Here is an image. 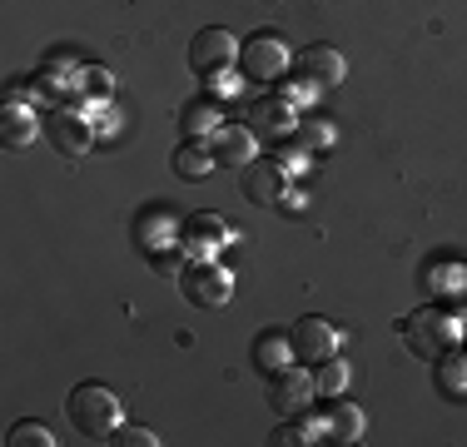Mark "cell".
I'll list each match as a JSON object with an SVG mask.
<instances>
[{
	"mask_svg": "<svg viewBox=\"0 0 467 447\" xmlns=\"http://www.w3.org/2000/svg\"><path fill=\"white\" fill-rule=\"evenodd\" d=\"M85 80H90L95 95H109V89H115V75H105V70H85Z\"/></svg>",
	"mask_w": 467,
	"mask_h": 447,
	"instance_id": "30",
	"label": "cell"
},
{
	"mask_svg": "<svg viewBox=\"0 0 467 447\" xmlns=\"http://www.w3.org/2000/svg\"><path fill=\"white\" fill-rule=\"evenodd\" d=\"M36 134H40V115H36V105H5L0 109V144L5 150H30L36 144Z\"/></svg>",
	"mask_w": 467,
	"mask_h": 447,
	"instance_id": "12",
	"label": "cell"
},
{
	"mask_svg": "<svg viewBox=\"0 0 467 447\" xmlns=\"http://www.w3.org/2000/svg\"><path fill=\"white\" fill-rule=\"evenodd\" d=\"M140 244L144 249H164V244H180V224H174L164 209H154V214L140 219Z\"/></svg>",
	"mask_w": 467,
	"mask_h": 447,
	"instance_id": "19",
	"label": "cell"
},
{
	"mask_svg": "<svg viewBox=\"0 0 467 447\" xmlns=\"http://www.w3.org/2000/svg\"><path fill=\"white\" fill-rule=\"evenodd\" d=\"M458 338H462V323L438 304H428V308L403 318V343L413 358H442L448 348H458Z\"/></svg>",
	"mask_w": 467,
	"mask_h": 447,
	"instance_id": "2",
	"label": "cell"
},
{
	"mask_svg": "<svg viewBox=\"0 0 467 447\" xmlns=\"http://www.w3.org/2000/svg\"><path fill=\"white\" fill-rule=\"evenodd\" d=\"M279 95H284L294 109H308V105L318 99V80H308V75H304V80H288V85H279Z\"/></svg>",
	"mask_w": 467,
	"mask_h": 447,
	"instance_id": "26",
	"label": "cell"
},
{
	"mask_svg": "<svg viewBox=\"0 0 467 447\" xmlns=\"http://www.w3.org/2000/svg\"><path fill=\"white\" fill-rule=\"evenodd\" d=\"M115 442L119 447H160V438H154L150 428H135V422H125V428L115 432Z\"/></svg>",
	"mask_w": 467,
	"mask_h": 447,
	"instance_id": "27",
	"label": "cell"
},
{
	"mask_svg": "<svg viewBox=\"0 0 467 447\" xmlns=\"http://www.w3.org/2000/svg\"><path fill=\"white\" fill-rule=\"evenodd\" d=\"M60 438H55V432L46 428V422H16V428L5 432V447H55Z\"/></svg>",
	"mask_w": 467,
	"mask_h": 447,
	"instance_id": "24",
	"label": "cell"
},
{
	"mask_svg": "<svg viewBox=\"0 0 467 447\" xmlns=\"http://www.w3.org/2000/svg\"><path fill=\"white\" fill-rule=\"evenodd\" d=\"M180 294L194 308H224L234 298V274L214 259H189L180 274Z\"/></svg>",
	"mask_w": 467,
	"mask_h": 447,
	"instance_id": "4",
	"label": "cell"
},
{
	"mask_svg": "<svg viewBox=\"0 0 467 447\" xmlns=\"http://www.w3.org/2000/svg\"><path fill=\"white\" fill-rule=\"evenodd\" d=\"M46 125H50L55 150H60V154H70V160H80V154L95 144V125H90V120H75V115H50Z\"/></svg>",
	"mask_w": 467,
	"mask_h": 447,
	"instance_id": "14",
	"label": "cell"
},
{
	"mask_svg": "<svg viewBox=\"0 0 467 447\" xmlns=\"http://www.w3.org/2000/svg\"><path fill=\"white\" fill-rule=\"evenodd\" d=\"M274 164H279V170L294 179V174H304L308 164H314V150H308L304 140H294V134H288V140L274 144Z\"/></svg>",
	"mask_w": 467,
	"mask_h": 447,
	"instance_id": "21",
	"label": "cell"
},
{
	"mask_svg": "<svg viewBox=\"0 0 467 447\" xmlns=\"http://www.w3.org/2000/svg\"><path fill=\"white\" fill-rule=\"evenodd\" d=\"M65 412H70V428L80 432V438H90V442H109L119 428H125V408H119L115 388H105V383L70 388Z\"/></svg>",
	"mask_w": 467,
	"mask_h": 447,
	"instance_id": "1",
	"label": "cell"
},
{
	"mask_svg": "<svg viewBox=\"0 0 467 447\" xmlns=\"http://www.w3.org/2000/svg\"><path fill=\"white\" fill-rule=\"evenodd\" d=\"M318 432H324V422H314L308 412H298V418H284V428L274 432V442H284V447H308V442H318Z\"/></svg>",
	"mask_w": 467,
	"mask_h": 447,
	"instance_id": "22",
	"label": "cell"
},
{
	"mask_svg": "<svg viewBox=\"0 0 467 447\" xmlns=\"http://www.w3.org/2000/svg\"><path fill=\"white\" fill-rule=\"evenodd\" d=\"M432 383H438V393H442V398L462 402V398H467V353H458V348L442 353V358H438V368H432Z\"/></svg>",
	"mask_w": 467,
	"mask_h": 447,
	"instance_id": "16",
	"label": "cell"
},
{
	"mask_svg": "<svg viewBox=\"0 0 467 447\" xmlns=\"http://www.w3.org/2000/svg\"><path fill=\"white\" fill-rule=\"evenodd\" d=\"M288 343H294V358H304L308 368L324 363V358L338 353V328H333L328 318H318V313H308V318H298L294 328H288Z\"/></svg>",
	"mask_w": 467,
	"mask_h": 447,
	"instance_id": "9",
	"label": "cell"
},
{
	"mask_svg": "<svg viewBox=\"0 0 467 447\" xmlns=\"http://www.w3.org/2000/svg\"><path fill=\"white\" fill-rule=\"evenodd\" d=\"M298 70H304L308 80H318V85H343L348 80V60H343V50H333V45H308V50L298 55Z\"/></svg>",
	"mask_w": 467,
	"mask_h": 447,
	"instance_id": "13",
	"label": "cell"
},
{
	"mask_svg": "<svg viewBox=\"0 0 467 447\" xmlns=\"http://www.w3.org/2000/svg\"><path fill=\"white\" fill-rule=\"evenodd\" d=\"M314 388H318V398H343L348 393V363H343V358L314 363Z\"/></svg>",
	"mask_w": 467,
	"mask_h": 447,
	"instance_id": "20",
	"label": "cell"
},
{
	"mask_svg": "<svg viewBox=\"0 0 467 447\" xmlns=\"http://www.w3.org/2000/svg\"><path fill=\"white\" fill-rule=\"evenodd\" d=\"M244 125H249L259 140H269V144H279L294 134L298 125V109L288 105V99L274 89V95H259V99H249V109H244Z\"/></svg>",
	"mask_w": 467,
	"mask_h": 447,
	"instance_id": "8",
	"label": "cell"
},
{
	"mask_svg": "<svg viewBox=\"0 0 467 447\" xmlns=\"http://www.w3.org/2000/svg\"><path fill=\"white\" fill-rule=\"evenodd\" d=\"M204 80H209V95H214V99H224V95H239V75H234V70H214V75H204Z\"/></svg>",
	"mask_w": 467,
	"mask_h": 447,
	"instance_id": "28",
	"label": "cell"
},
{
	"mask_svg": "<svg viewBox=\"0 0 467 447\" xmlns=\"http://www.w3.org/2000/svg\"><path fill=\"white\" fill-rule=\"evenodd\" d=\"M269 408L279 412V418H298V412H308V402L318 398L314 388V373H304V368H279V373H269Z\"/></svg>",
	"mask_w": 467,
	"mask_h": 447,
	"instance_id": "7",
	"label": "cell"
},
{
	"mask_svg": "<svg viewBox=\"0 0 467 447\" xmlns=\"http://www.w3.org/2000/svg\"><path fill=\"white\" fill-rule=\"evenodd\" d=\"M224 120H219V99L214 95H204V99H194V105L184 109V130L189 134H214Z\"/></svg>",
	"mask_w": 467,
	"mask_h": 447,
	"instance_id": "23",
	"label": "cell"
},
{
	"mask_svg": "<svg viewBox=\"0 0 467 447\" xmlns=\"http://www.w3.org/2000/svg\"><path fill=\"white\" fill-rule=\"evenodd\" d=\"M294 363V343H288V333H259L254 338V368H259L264 378L279 373V368Z\"/></svg>",
	"mask_w": 467,
	"mask_h": 447,
	"instance_id": "17",
	"label": "cell"
},
{
	"mask_svg": "<svg viewBox=\"0 0 467 447\" xmlns=\"http://www.w3.org/2000/svg\"><path fill=\"white\" fill-rule=\"evenodd\" d=\"M209 170H219V160H214V150H209V134L204 140H184L180 150H174V174L180 179H204Z\"/></svg>",
	"mask_w": 467,
	"mask_h": 447,
	"instance_id": "15",
	"label": "cell"
},
{
	"mask_svg": "<svg viewBox=\"0 0 467 447\" xmlns=\"http://www.w3.org/2000/svg\"><path fill=\"white\" fill-rule=\"evenodd\" d=\"M279 204L288 209V214H298V209H304V194H298V189H288V194L279 199Z\"/></svg>",
	"mask_w": 467,
	"mask_h": 447,
	"instance_id": "31",
	"label": "cell"
},
{
	"mask_svg": "<svg viewBox=\"0 0 467 447\" xmlns=\"http://www.w3.org/2000/svg\"><path fill=\"white\" fill-rule=\"evenodd\" d=\"M239 50H244V40L234 36V30L204 26L194 40H189V70H194L199 80L214 75V70H234V65H239Z\"/></svg>",
	"mask_w": 467,
	"mask_h": 447,
	"instance_id": "5",
	"label": "cell"
},
{
	"mask_svg": "<svg viewBox=\"0 0 467 447\" xmlns=\"http://www.w3.org/2000/svg\"><path fill=\"white\" fill-rule=\"evenodd\" d=\"M209 150H214L219 164H229V170H244V164L259 154V134H254L249 125H219L214 134H209Z\"/></svg>",
	"mask_w": 467,
	"mask_h": 447,
	"instance_id": "11",
	"label": "cell"
},
{
	"mask_svg": "<svg viewBox=\"0 0 467 447\" xmlns=\"http://www.w3.org/2000/svg\"><path fill=\"white\" fill-rule=\"evenodd\" d=\"M46 70H65V75H75L80 65H75V55H70V50H50V55H46Z\"/></svg>",
	"mask_w": 467,
	"mask_h": 447,
	"instance_id": "29",
	"label": "cell"
},
{
	"mask_svg": "<svg viewBox=\"0 0 467 447\" xmlns=\"http://www.w3.org/2000/svg\"><path fill=\"white\" fill-rule=\"evenodd\" d=\"M288 65H294V55H288L284 36H274V30L249 36V40H244V50H239V75H244V80H254V85L284 80Z\"/></svg>",
	"mask_w": 467,
	"mask_h": 447,
	"instance_id": "3",
	"label": "cell"
},
{
	"mask_svg": "<svg viewBox=\"0 0 467 447\" xmlns=\"http://www.w3.org/2000/svg\"><path fill=\"white\" fill-rule=\"evenodd\" d=\"M239 194L249 199V204L269 209V204H279V199L288 194V174L274 160H249L239 170Z\"/></svg>",
	"mask_w": 467,
	"mask_h": 447,
	"instance_id": "10",
	"label": "cell"
},
{
	"mask_svg": "<svg viewBox=\"0 0 467 447\" xmlns=\"http://www.w3.org/2000/svg\"><path fill=\"white\" fill-rule=\"evenodd\" d=\"M363 428H368V418H363V408H353V402H333L328 418H324V432L333 442H358Z\"/></svg>",
	"mask_w": 467,
	"mask_h": 447,
	"instance_id": "18",
	"label": "cell"
},
{
	"mask_svg": "<svg viewBox=\"0 0 467 447\" xmlns=\"http://www.w3.org/2000/svg\"><path fill=\"white\" fill-rule=\"evenodd\" d=\"M294 140H304L308 144V150H328V144L333 140H338V134H333V125H328V120H298V125H294Z\"/></svg>",
	"mask_w": 467,
	"mask_h": 447,
	"instance_id": "25",
	"label": "cell"
},
{
	"mask_svg": "<svg viewBox=\"0 0 467 447\" xmlns=\"http://www.w3.org/2000/svg\"><path fill=\"white\" fill-rule=\"evenodd\" d=\"M239 239V229L234 224H224L219 214H189L180 224V249H184V259H214V249H224V244Z\"/></svg>",
	"mask_w": 467,
	"mask_h": 447,
	"instance_id": "6",
	"label": "cell"
}]
</instances>
